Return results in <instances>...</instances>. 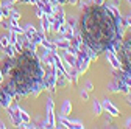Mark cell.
I'll list each match as a JSON object with an SVG mask.
<instances>
[{"instance_id": "1", "label": "cell", "mask_w": 131, "mask_h": 129, "mask_svg": "<svg viewBox=\"0 0 131 129\" xmlns=\"http://www.w3.org/2000/svg\"><path fill=\"white\" fill-rule=\"evenodd\" d=\"M128 28L126 20L122 16L112 14L108 5H89L83 9L78 20V33L84 45L97 55L112 50L117 55L125 30Z\"/></svg>"}, {"instance_id": "2", "label": "cell", "mask_w": 131, "mask_h": 129, "mask_svg": "<svg viewBox=\"0 0 131 129\" xmlns=\"http://www.w3.org/2000/svg\"><path fill=\"white\" fill-rule=\"evenodd\" d=\"M45 69L42 61L38 58L36 51L24 50L13 58V69L8 75V83L2 87L9 92L14 98L27 95H38L45 89L44 86Z\"/></svg>"}, {"instance_id": "3", "label": "cell", "mask_w": 131, "mask_h": 129, "mask_svg": "<svg viewBox=\"0 0 131 129\" xmlns=\"http://www.w3.org/2000/svg\"><path fill=\"white\" fill-rule=\"evenodd\" d=\"M117 58L122 64V70L131 76V34L126 39H122L119 51H117Z\"/></svg>"}, {"instance_id": "4", "label": "cell", "mask_w": 131, "mask_h": 129, "mask_svg": "<svg viewBox=\"0 0 131 129\" xmlns=\"http://www.w3.org/2000/svg\"><path fill=\"white\" fill-rule=\"evenodd\" d=\"M47 127H56L55 114H53V100H47Z\"/></svg>"}, {"instance_id": "5", "label": "cell", "mask_w": 131, "mask_h": 129, "mask_svg": "<svg viewBox=\"0 0 131 129\" xmlns=\"http://www.w3.org/2000/svg\"><path fill=\"white\" fill-rule=\"evenodd\" d=\"M105 55H106V61L112 66V69H114V70H122V64H120V61H119L117 55L114 53L112 50H106V51H105Z\"/></svg>"}, {"instance_id": "6", "label": "cell", "mask_w": 131, "mask_h": 129, "mask_svg": "<svg viewBox=\"0 0 131 129\" xmlns=\"http://www.w3.org/2000/svg\"><path fill=\"white\" fill-rule=\"evenodd\" d=\"M13 100H14V96H13L9 92H6V90H3V89H0V106H2L3 109H8V107L11 106Z\"/></svg>"}, {"instance_id": "7", "label": "cell", "mask_w": 131, "mask_h": 129, "mask_svg": "<svg viewBox=\"0 0 131 129\" xmlns=\"http://www.w3.org/2000/svg\"><path fill=\"white\" fill-rule=\"evenodd\" d=\"M102 106H103V109L108 112L111 117H119V115H120V114H119V109L112 104V101H111V100H108V98H106L105 101H102Z\"/></svg>"}, {"instance_id": "8", "label": "cell", "mask_w": 131, "mask_h": 129, "mask_svg": "<svg viewBox=\"0 0 131 129\" xmlns=\"http://www.w3.org/2000/svg\"><path fill=\"white\" fill-rule=\"evenodd\" d=\"M19 106H14V107H8V114H9V117H11V120H13V123L16 124V126H20L22 124V121H20V117H19Z\"/></svg>"}, {"instance_id": "9", "label": "cell", "mask_w": 131, "mask_h": 129, "mask_svg": "<svg viewBox=\"0 0 131 129\" xmlns=\"http://www.w3.org/2000/svg\"><path fill=\"white\" fill-rule=\"evenodd\" d=\"M52 41L56 45V48H59V50H67V48L70 47V41H67L66 37H62V36H59L56 39H52Z\"/></svg>"}, {"instance_id": "10", "label": "cell", "mask_w": 131, "mask_h": 129, "mask_svg": "<svg viewBox=\"0 0 131 129\" xmlns=\"http://www.w3.org/2000/svg\"><path fill=\"white\" fill-rule=\"evenodd\" d=\"M62 61H66L67 64L73 66L75 69L78 67V61H77V56H75V55H72V53H69V51H66V53H64V56H62Z\"/></svg>"}, {"instance_id": "11", "label": "cell", "mask_w": 131, "mask_h": 129, "mask_svg": "<svg viewBox=\"0 0 131 129\" xmlns=\"http://www.w3.org/2000/svg\"><path fill=\"white\" fill-rule=\"evenodd\" d=\"M39 45H42L44 48H47V50H50L52 53H56V50H58V48H56V45L53 44V41H50V39H45V37L41 41V44H39Z\"/></svg>"}, {"instance_id": "12", "label": "cell", "mask_w": 131, "mask_h": 129, "mask_svg": "<svg viewBox=\"0 0 131 129\" xmlns=\"http://www.w3.org/2000/svg\"><path fill=\"white\" fill-rule=\"evenodd\" d=\"M70 112H72V103H70V100H66L62 103V107H61V115L62 117H69Z\"/></svg>"}, {"instance_id": "13", "label": "cell", "mask_w": 131, "mask_h": 129, "mask_svg": "<svg viewBox=\"0 0 131 129\" xmlns=\"http://www.w3.org/2000/svg\"><path fill=\"white\" fill-rule=\"evenodd\" d=\"M36 33H38V31L35 30V27H31V25H27V27H25V30H24V34L27 36V39H28V41H31V39H33V36H35Z\"/></svg>"}, {"instance_id": "14", "label": "cell", "mask_w": 131, "mask_h": 129, "mask_svg": "<svg viewBox=\"0 0 131 129\" xmlns=\"http://www.w3.org/2000/svg\"><path fill=\"white\" fill-rule=\"evenodd\" d=\"M41 23H42V30L45 31V33H48V31H50V20L47 19V16H45V14L41 17Z\"/></svg>"}, {"instance_id": "15", "label": "cell", "mask_w": 131, "mask_h": 129, "mask_svg": "<svg viewBox=\"0 0 131 129\" xmlns=\"http://www.w3.org/2000/svg\"><path fill=\"white\" fill-rule=\"evenodd\" d=\"M102 110H103L102 103H100V101H97V100H94V114H95V117L100 115V114H102Z\"/></svg>"}, {"instance_id": "16", "label": "cell", "mask_w": 131, "mask_h": 129, "mask_svg": "<svg viewBox=\"0 0 131 129\" xmlns=\"http://www.w3.org/2000/svg\"><path fill=\"white\" fill-rule=\"evenodd\" d=\"M52 5L53 3H59V5H77L78 0H50Z\"/></svg>"}, {"instance_id": "17", "label": "cell", "mask_w": 131, "mask_h": 129, "mask_svg": "<svg viewBox=\"0 0 131 129\" xmlns=\"http://www.w3.org/2000/svg\"><path fill=\"white\" fill-rule=\"evenodd\" d=\"M3 50H5V55H6V56H9V58H14V55H16V50H14V47H13L11 44H8L6 47H3Z\"/></svg>"}, {"instance_id": "18", "label": "cell", "mask_w": 131, "mask_h": 129, "mask_svg": "<svg viewBox=\"0 0 131 129\" xmlns=\"http://www.w3.org/2000/svg\"><path fill=\"white\" fill-rule=\"evenodd\" d=\"M19 117H20V121H22V123H25V124H28V123H30V115L27 114L25 110L19 109Z\"/></svg>"}, {"instance_id": "19", "label": "cell", "mask_w": 131, "mask_h": 129, "mask_svg": "<svg viewBox=\"0 0 131 129\" xmlns=\"http://www.w3.org/2000/svg\"><path fill=\"white\" fill-rule=\"evenodd\" d=\"M9 44V34L6 36V34H3L2 37H0V45H2V47H6Z\"/></svg>"}, {"instance_id": "20", "label": "cell", "mask_w": 131, "mask_h": 129, "mask_svg": "<svg viewBox=\"0 0 131 129\" xmlns=\"http://www.w3.org/2000/svg\"><path fill=\"white\" fill-rule=\"evenodd\" d=\"M80 96L83 98V101H88V98H89V92H88L86 89H81V90H80Z\"/></svg>"}, {"instance_id": "21", "label": "cell", "mask_w": 131, "mask_h": 129, "mask_svg": "<svg viewBox=\"0 0 131 129\" xmlns=\"http://www.w3.org/2000/svg\"><path fill=\"white\" fill-rule=\"evenodd\" d=\"M86 90H88V92H91V90H94V84H92L91 81H88V83H86Z\"/></svg>"}, {"instance_id": "22", "label": "cell", "mask_w": 131, "mask_h": 129, "mask_svg": "<svg viewBox=\"0 0 131 129\" xmlns=\"http://www.w3.org/2000/svg\"><path fill=\"white\" fill-rule=\"evenodd\" d=\"M9 16H11V17H14V19H17V20H19V17H20V14H19L17 11H11Z\"/></svg>"}, {"instance_id": "23", "label": "cell", "mask_w": 131, "mask_h": 129, "mask_svg": "<svg viewBox=\"0 0 131 129\" xmlns=\"http://www.w3.org/2000/svg\"><path fill=\"white\" fill-rule=\"evenodd\" d=\"M36 16H38L39 19H41L42 16H44V11H42V8H39V6H38V9H36Z\"/></svg>"}, {"instance_id": "24", "label": "cell", "mask_w": 131, "mask_h": 129, "mask_svg": "<svg viewBox=\"0 0 131 129\" xmlns=\"http://www.w3.org/2000/svg\"><path fill=\"white\" fill-rule=\"evenodd\" d=\"M105 2H106V0H94L92 3H94V5H103Z\"/></svg>"}, {"instance_id": "25", "label": "cell", "mask_w": 131, "mask_h": 129, "mask_svg": "<svg viewBox=\"0 0 131 129\" xmlns=\"http://www.w3.org/2000/svg\"><path fill=\"white\" fill-rule=\"evenodd\" d=\"M125 20H126V23H128V27L131 28V14H128V17H126Z\"/></svg>"}, {"instance_id": "26", "label": "cell", "mask_w": 131, "mask_h": 129, "mask_svg": "<svg viewBox=\"0 0 131 129\" xmlns=\"http://www.w3.org/2000/svg\"><path fill=\"white\" fill-rule=\"evenodd\" d=\"M126 95H128V98H126V101H128V104L131 106V92H129V93H126Z\"/></svg>"}, {"instance_id": "27", "label": "cell", "mask_w": 131, "mask_h": 129, "mask_svg": "<svg viewBox=\"0 0 131 129\" xmlns=\"http://www.w3.org/2000/svg\"><path fill=\"white\" fill-rule=\"evenodd\" d=\"M3 83V73H2V69H0V84Z\"/></svg>"}, {"instance_id": "28", "label": "cell", "mask_w": 131, "mask_h": 129, "mask_svg": "<svg viewBox=\"0 0 131 129\" xmlns=\"http://www.w3.org/2000/svg\"><path fill=\"white\" fill-rule=\"evenodd\" d=\"M126 127H131V118H129V120L126 121Z\"/></svg>"}, {"instance_id": "29", "label": "cell", "mask_w": 131, "mask_h": 129, "mask_svg": "<svg viewBox=\"0 0 131 129\" xmlns=\"http://www.w3.org/2000/svg\"><path fill=\"white\" fill-rule=\"evenodd\" d=\"M2 17H3V16H2V11H0V20H2Z\"/></svg>"}, {"instance_id": "30", "label": "cell", "mask_w": 131, "mask_h": 129, "mask_svg": "<svg viewBox=\"0 0 131 129\" xmlns=\"http://www.w3.org/2000/svg\"><path fill=\"white\" fill-rule=\"evenodd\" d=\"M128 2H129V3H131V0H128Z\"/></svg>"}, {"instance_id": "31", "label": "cell", "mask_w": 131, "mask_h": 129, "mask_svg": "<svg viewBox=\"0 0 131 129\" xmlns=\"http://www.w3.org/2000/svg\"><path fill=\"white\" fill-rule=\"evenodd\" d=\"M129 14H131V12H129Z\"/></svg>"}]
</instances>
